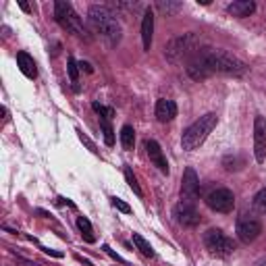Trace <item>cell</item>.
<instances>
[{
    "mask_svg": "<svg viewBox=\"0 0 266 266\" xmlns=\"http://www.w3.org/2000/svg\"><path fill=\"white\" fill-rule=\"evenodd\" d=\"M79 66H81V69H85L87 73H92V71H94V69H92V64H90V62H79Z\"/></svg>",
    "mask_w": 266,
    "mask_h": 266,
    "instance_id": "obj_31",
    "label": "cell"
},
{
    "mask_svg": "<svg viewBox=\"0 0 266 266\" xmlns=\"http://www.w3.org/2000/svg\"><path fill=\"white\" fill-rule=\"evenodd\" d=\"M58 204L62 206V204H66V206H71V208H75V204L71 202V200H64V197H58Z\"/></svg>",
    "mask_w": 266,
    "mask_h": 266,
    "instance_id": "obj_30",
    "label": "cell"
},
{
    "mask_svg": "<svg viewBox=\"0 0 266 266\" xmlns=\"http://www.w3.org/2000/svg\"><path fill=\"white\" fill-rule=\"evenodd\" d=\"M223 167H225L227 171H239V169L243 167V158H239V156H225Z\"/></svg>",
    "mask_w": 266,
    "mask_h": 266,
    "instance_id": "obj_24",
    "label": "cell"
},
{
    "mask_svg": "<svg viewBox=\"0 0 266 266\" xmlns=\"http://www.w3.org/2000/svg\"><path fill=\"white\" fill-rule=\"evenodd\" d=\"M204 246L210 254L220 256V258L231 256L235 252V241L231 237H227L220 229H208L204 233Z\"/></svg>",
    "mask_w": 266,
    "mask_h": 266,
    "instance_id": "obj_6",
    "label": "cell"
},
{
    "mask_svg": "<svg viewBox=\"0 0 266 266\" xmlns=\"http://www.w3.org/2000/svg\"><path fill=\"white\" fill-rule=\"evenodd\" d=\"M19 7H21V9H23L25 13H29V5H27V3H19Z\"/></svg>",
    "mask_w": 266,
    "mask_h": 266,
    "instance_id": "obj_32",
    "label": "cell"
},
{
    "mask_svg": "<svg viewBox=\"0 0 266 266\" xmlns=\"http://www.w3.org/2000/svg\"><path fill=\"white\" fill-rule=\"evenodd\" d=\"M235 231H237V237H239L241 243H252V241H256L260 237L262 225H260V220H256V218H252L248 214H243V216L237 218Z\"/></svg>",
    "mask_w": 266,
    "mask_h": 266,
    "instance_id": "obj_8",
    "label": "cell"
},
{
    "mask_svg": "<svg viewBox=\"0 0 266 266\" xmlns=\"http://www.w3.org/2000/svg\"><path fill=\"white\" fill-rule=\"evenodd\" d=\"M102 250H104V252H106V254H108L110 258H113V260H117V262H121V264H123V258H121V256H119V254H117L115 250H110L108 246H102Z\"/></svg>",
    "mask_w": 266,
    "mask_h": 266,
    "instance_id": "obj_29",
    "label": "cell"
},
{
    "mask_svg": "<svg viewBox=\"0 0 266 266\" xmlns=\"http://www.w3.org/2000/svg\"><path fill=\"white\" fill-rule=\"evenodd\" d=\"M110 204H113L117 210H121L123 214H129V212H131V206H129L127 202H123L121 197H110Z\"/></svg>",
    "mask_w": 266,
    "mask_h": 266,
    "instance_id": "obj_27",
    "label": "cell"
},
{
    "mask_svg": "<svg viewBox=\"0 0 266 266\" xmlns=\"http://www.w3.org/2000/svg\"><path fill=\"white\" fill-rule=\"evenodd\" d=\"M175 117H177V104L173 100H169V98H160L156 102V119L160 123H169Z\"/></svg>",
    "mask_w": 266,
    "mask_h": 266,
    "instance_id": "obj_14",
    "label": "cell"
},
{
    "mask_svg": "<svg viewBox=\"0 0 266 266\" xmlns=\"http://www.w3.org/2000/svg\"><path fill=\"white\" fill-rule=\"evenodd\" d=\"M173 216L175 220L179 223L181 227H187V229H195L200 225V212L195 210V204H187V202H179L173 210Z\"/></svg>",
    "mask_w": 266,
    "mask_h": 266,
    "instance_id": "obj_10",
    "label": "cell"
},
{
    "mask_svg": "<svg viewBox=\"0 0 266 266\" xmlns=\"http://www.w3.org/2000/svg\"><path fill=\"white\" fill-rule=\"evenodd\" d=\"M197 52H202V38L197 34H181L164 46V56L173 64H179L183 60L189 62Z\"/></svg>",
    "mask_w": 266,
    "mask_h": 266,
    "instance_id": "obj_3",
    "label": "cell"
},
{
    "mask_svg": "<svg viewBox=\"0 0 266 266\" xmlns=\"http://www.w3.org/2000/svg\"><path fill=\"white\" fill-rule=\"evenodd\" d=\"M77 227H79L81 235L85 237V241H90V243L94 241V235H92V233H94V229H92V223H90V220H87L85 216H79V218H77Z\"/></svg>",
    "mask_w": 266,
    "mask_h": 266,
    "instance_id": "obj_21",
    "label": "cell"
},
{
    "mask_svg": "<svg viewBox=\"0 0 266 266\" xmlns=\"http://www.w3.org/2000/svg\"><path fill=\"white\" fill-rule=\"evenodd\" d=\"M125 179H127V183H129V187L133 189V193L136 195H144V191H142V187H140V183H138V179H136V175L131 173V169L129 167H125Z\"/></svg>",
    "mask_w": 266,
    "mask_h": 266,
    "instance_id": "obj_23",
    "label": "cell"
},
{
    "mask_svg": "<svg viewBox=\"0 0 266 266\" xmlns=\"http://www.w3.org/2000/svg\"><path fill=\"white\" fill-rule=\"evenodd\" d=\"M100 129H102L106 146H115V131H113V125H110L108 117H100Z\"/></svg>",
    "mask_w": 266,
    "mask_h": 266,
    "instance_id": "obj_19",
    "label": "cell"
},
{
    "mask_svg": "<svg viewBox=\"0 0 266 266\" xmlns=\"http://www.w3.org/2000/svg\"><path fill=\"white\" fill-rule=\"evenodd\" d=\"M54 19L58 21V25H60L62 29L71 31V34H75V36H79V38L90 40V34H87L81 17L75 13V9L71 7V3L56 0V3H54Z\"/></svg>",
    "mask_w": 266,
    "mask_h": 266,
    "instance_id": "obj_5",
    "label": "cell"
},
{
    "mask_svg": "<svg viewBox=\"0 0 266 266\" xmlns=\"http://www.w3.org/2000/svg\"><path fill=\"white\" fill-rule=\"evenodd\" d=\"M87 23L102 40H106L108 46H117L123 38L121 23L117 21L115 11L108 5H92L87 9Z\"/></svg>",
    "mask_w": 266,
    "mask_h": 266,
    "instance_id": "obj_2",
    "label": "cell"
},
{
    "mask_svg": "<svg viewBox=\"0 0 266 266\" xmlns=\"http://www.w3.org/2000/svg\"><path fill=\"white\" fill-rule=\"evenodd\" d=\"M254 156L260 164L266 160V119L260 115L254 119Z\"/></svg>",
    "mask_w": 266,
    "mask_h": 266,
    "instance_id": "obj_11",
    "label": "cell"
},
{
    "mask_svg": "<svg viewBox=\"0 0 266 266\" xmlns=\"http://www.w3.org/2000/svg\"><path fill=\"white\" fill-rule=\"evenodd\" d=\"M121 144H123V150H133V144H136V131H133L131 125H123L121 129Z\"/></svg>",
    "mask_w": 266,
    "mask_h": 266,
    "instance_id": "obj_18",
    "label": "cell"
},
{
    "mask_svg": "<svg viewBox=\"0 0 266 266\" xmlns=\"http://www.w3.org/2000/svg\"><path fill=\"white\" fill-rule=\"evenodd\" d=\"M133 243H136V248H138L146 258H154V250H152V246H150V243H148L140 233H133Z\"/></svg>",
    "mask_w": 266,
    "mask_h": 266,
    "instance_id": "obj_20",
    "label": "cell"
},
{
    "mask_svg": "<svg viewBox=\"0 0 266 266\" xmlns=\"http://www.w3.org/2000/svg\"><path fill=\"white\" fill-rule=\"evenodd\" d=\"M227 11H229V15L243 19V17H250L256 11V3L254 0H235V3H231L227 7Z\"/></svg>",
    "mask_w": 266,
    "mask_h": 266,
    "instance_id": "obj_15",
    "label": "cell"
},
{
    "mask_svg": "<svg viewBox=\"0 0 266 266\" xmlns=\"http://www.w3.org/2000/svg\"><path fill=\"white\" fill-rule=\"evenodd\" d=\"M181 200L187 204H195L200 200V179H197V173L187 167L183 173V179H181Z\"/></svg>",
    "mask_w": 266,
    "mask_h": 266,
    "instance_id": "obj_9",
    "label": "cell"
},
{
    "mask_svg": "<svg viewBox=\"0 0 266 266\" xmlns=\"http://www.w3.org/2000/svg\"><path fill=\"white\" fill-rule=\"evenodd\" d=\"M144 148H146L148 156H150V162H152L154 167H156L162 175H169V162H167V156H164L162 148L158 146V142L146 140V142H144Z\"/></svg>",
    "mask_w": 266,
    "mask_h": 266,
    "instance_id": "obj_12",
    "label": "cell"
},
{
    "mask_svg": "<svg viewBox=\"0 0 266 266\" xmlns=\"http://www.w3.org/2000/svg\"><path fill=\"white\" fill-rule=\"evenodd\" d=\"M216 123H218V119H216L214 113H208V115H204V117H200L195 123H191V125L183 131V136H181V148H183L185 152L197 150L200 146H202V144L208 140L210 133L214 131Z\"/></svg>",
    "mask_w": 266,
    "mask_h": 266,
    "instance_id": "obj_4",
    "label": "cell"
},
{
    "mask_svg": "<svg viewBox=\"0 0 266 266\" xmlns=\"http://www.w3.org/2000/svg\"><path fill=\"white\" fill-rule=\"evenodd\" d=\"M77 133H79V140H81V142H83V144H85L87 148H90V150H92V152L96 154L98 150H96V146H94V142H92L90 138H87V136H85V133H81V131H77Z\"/></svg>",
    "mask_w": 266,
    "mask_h": 266,
    "instance_id": "obj_28",
    "label": "cell"
},
{
    "mask_svg": "<svg viewBox=\"0 0 266 266\" xmlns=\"http://www.w3.org/2000/svg\"><path fill=\"white\" fill-rule=\"evenodd\" d=\"M254 206H256L260 212H266V187L260 189V191L256 193V197H254Z\"/></svg>",
    "mask_w": 266,
    "mask_h": 266,
    "instance_id": "obj_25",
    "label": "cell"
},
{
    "mask_svg": "<svg viewBox=\"0 0 266 266\" xmlns=\"http://www.w3.org/2000/svg\"><path fill=\"white\" fill-rule=\"evenodd\" d=\"M152 36H154V13L152 9L144 11V19H142V44L144 50L152 48Z\"/></svg>",
    "mask_w": 266,
    "mask_h": 266,
    "instance_id": "obj_13",
    "label": "cell"
},
{
    "mask_svg": "<svg viewBox=\"0 0 266 266\" xmlns=\"http://www.w3.org/2000/svg\"><path fill=\"white\" fill-rule=\"evenodd\" d=\"M17 64H19V69H21V73H23L25 77H29V79H34L36 75H38V69H36V62H34V58L27 54V52H17Z\"/></svg>",
    "mask_w": 266,
    "mask_h": 266,
    "instance_id": "obj_16",
    "label": "cell"
},
{
    "mask_svg": "<svg viewBox=\"0 0 266 266\" xmlns=\"http://www.w3.org/2000/svg\"><path fill=\"white\" fill-rule=\"evenodd\" d=\"M156 9L160 13H164V15H175V13H179L183 9V3H179V0H158Z\"/></svg>",
    "mask_w": 266,
    "mask_h": 266,
    "instance_id": "obj_17",
    "label": "cell"
},
{
    "mask_svg": "<svg viewBox=\"0 0 266 266\" xmlns=\"http://www.w3.org/2000/svg\"><path fill=\"white\" fill-rule=\"evenodd\" d=\"M187 75L195 81L208 79L214 73H223V75H233L241 77L248 73V64L239 60L237 56L229 54L227 50H210L202 48V52H197L189 62H187Z\"/></svg>",
    "mask_w": 266,
    "mask_h": 266,
    "instance_id": "obj_1",
    "label": "cell"
},
{
    "mask_svg": "<svg viewBox=\"0 0 266 266\" xmlns=\"http://www.w3.org/2000/svg\"><path fill=\"white\" fill-rule=\"evenodd\" d=\"M77 62L73 60V58H69V60H66V71H69V79H71V83H73V90L75 92H79V69H77Z\"/></svg>",
    "mask_w": 266,
    "mask_h": 266,
    "instance_id": "obj_22",
    "label": "cell"
},
{
    "mask_svg": "<svg viewBox=\"0 0 266 266\" xmlns=\"http://www.w3.org/2000/svg\"><path fill=\"white\" fill-rule=\"evenodd\" d=\"M206 204L210 210L220 212V214H227L235 208V195L231 189L227 187H216L206 195Z\"/></svg>",
    "mask_w": 266,
    "mask_h": 266,
    "instance_id": "obj_7",
    "label": "cell"
},
{
    "mask_svg": "<svg viewBox=\"0 0 266 266\" xmlns=\"http://www.w3.org/2000/svg\"><path fill=\"white\" fill-rule=\"evenodd\" d=\"M258 266H266V258H262V260L258 262Z\"/></svg>",
    "mask_w": 266,
    "mask_h": 266,
    "instance_id": "obj_33",
    "label": "cell"
},
{
    "mask_svg": "<svg viewBox=\"0 0 266 266\" xmlns=\"http://www.w3.org/2000/svg\"><path fill=\"white\" fill-rule=\"evenodd\" d=\"M92 108L96 110V113H98L100 117H108V119H113V115H115V110H113V108H106V106H102L100 102H92Z\"/></svg>",
    "mask_w": 266,
    "mask_h": 266,
    "instance_id": "obj_26",
    "label": "cell"
}]
</instances>
